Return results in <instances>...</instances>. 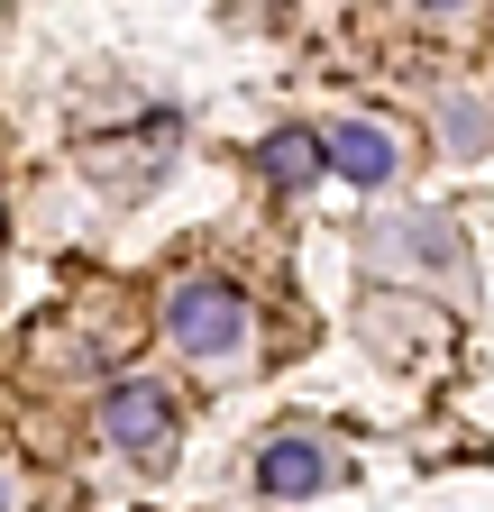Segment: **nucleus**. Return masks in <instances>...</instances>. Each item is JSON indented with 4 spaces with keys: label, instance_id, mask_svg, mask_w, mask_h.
Masks as SVG:
<instances>
[{
    "label": "nucleus",
    "instance_id": "obj_1",
    "mask_svg": "<svg viewBox=\"0 0 494 512\" xmlns=\"http://www.w3.org/2000/svg\"><path fill=\"white\" fill-rule=\"evenodd\" d=\"M165 339L193 366H211V375H247V357H257V311L220 275H183V284H165Z\"/></svg>",
    "mask_w": 494,
    "mask_h": 512
},
{
    "label": "nucleus",
    "instance_id": "obj_2",
    "mask_svg": "<svg viewBox=\"0 0 494 512\" xmlns=\"http://www.w3.org/2000/svg\"><path fill=\"white\" fill-rule=\"evenodd\" d=\"M101 439H110L129 467H147V476H156V467H174V403L156 394L147 375L110 384V394H101Z\"/></svg>",
    "mask_w": 494,
    "mask_h": 512
},
{
    "label": "nucleus",
    "instance_id": "obj_3",
    "mask_svg": "<svg viewBox=\"0 0 494 512\" xmlns=\"http://www.w3.org/2000/svg\"><path fill=\"white\" fill-rule=\"evenodd\" d=\"M330 476H339V458H330L321 430H275L266 458H257V494L266 503H302V494H321Z\"/></svg>",
    "mask_w": 494,
    "mask_h": 512
},
{
    "label": "nucleus",
    "instance_id": "obj_4",
    "mask_svg": "<svg viewBox=\"0 0 494 512\" xmlns=\"http://www.w3.org/2000/svg\"><path fill=\"white\" fill-rule=\"evenodd\" d=\"M321 147H330V174H348L357 192H385V183L403 174L394 119H339V128H321Z\"/></svg>",
    "mask_w": 494,
    "mask_h": 512
},
{
    "label": "nucleus",
    "instance_id": "obj_5",
    "mask_svg": "<svg viewBox=\"0 0 494 512\" xmlns=\"http://www.w3.org/2000/svg\"><path fill=\"white\" fill-rule=\"evenodd\" d=\"M376 266H394V256H421V266H458V229L440 220V211H403V220H376L357 238Z\"/></svg>",
    "mask_w": 494,
    "mask_h": 512
},
{
    "label": "nucleus",
    "instance_id": "obj_6",
    "mask_svg": "<svg viewBox=\"0 0 494 512\" xmlns=\"http://www.w3.org/2000/svg\"><path fill=\"white\" fill-rule=\"evenodd\" d=\"M257 165H266L275 192H312L330 174V147H321V128H275V138L257 147Z\"/></svg>",
    "mask_w": 494,
    "mask_h": 512
},
{
    "label": "nucleus",
    "instance_id": "obj_7",
    "mask_svg": "<svg viewBox=\"0 0 494 512\" xmlns=\"http://www.w3.org/2000/svg\"><path fill=\"white\" fill-rule=\"evenodd\" d=\"M430 128H440V147H449V156H485V147H494V110L467 101V92H449L440 110H430Z\"/></svg>",
    "mask_w": 494,
    "mask_h": 512
},
{
    "label": "nucleus",
    "instance_id": "obj_8",
    "mask_svg": "<svg viewBox=\"0 0 494 512\" xmlns=\"http://www.w3.org/2000/svg\"><path fill=\"white\" fill-rule=\"evenodd\" d=\"M10 503H19V467H10V458H0V512H10Z\"/></svg>",
    "mask_w": 494,
    "mask_h": 512
}]
</instances>
